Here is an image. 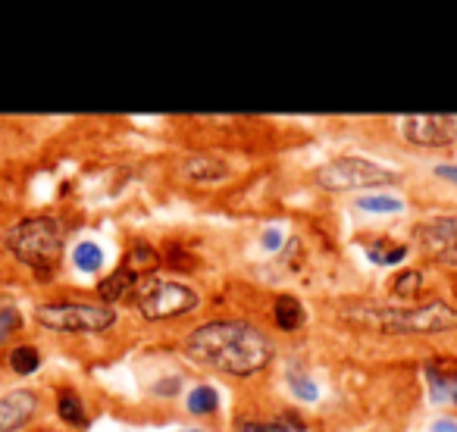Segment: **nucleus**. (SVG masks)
<instances>
[{
    "label": "nucleus",
    "mask_w": 457,
    "mask_h": 432,
    "mask_svg": "<svg viewBox=\"0 0 457 432\" xmlns=\"http://www.w3.org/2000/svg\"><path fill=\"white\" fill-rule=\"evenodd\" d=\"M238 432H304V420L292 417H276V420H242Z\"/></svg>",
    "instance_id": "nucleus-12"
},
{
    "label": "nucleus",
    "mask_w": 457,
    "mask_h": 432,
    "mask_svg": "<svg viewBox=\"0 0 457 432\" xmlns=\"http://www.w3.org/2000/svg\"><path fill=\"white\" fill-rule=\"evenodd\" d=\"M38 363H41V357H38V351H35L32 345L13 348V354H10V367H13L16 373H22V376L35 373V370H38Z\"/></svg>",
    "instance_id": "nucleus-19"
},
{
    "label": "nucleus",
    "mask_w": 457,
    "mask_h": 432,
    "mask_svg": "<svg viewBox=\"0 0 457 432\" xmlns=\"http://www.w3.org/2000/svg\"><path fill=\"white\" fill-rule=\"evenodd\" d=\"M63 245H66V229L54 216H29V220L16 223L7 236V248L16 254V261L38 270V273L57 267L60 254H63Z\"/></svg>",
    "instance_id": "nucleus-3"
},
{
    "label": "nucleus",
    "mask_w": 457,
    "mask_h": 432,
    "mask_svg": "<svg viewBox=\"0 0 457 432\" xmlns=\"http://www.w3.org/2000/svg\"><path fill=\"white\" fill-rule=\"evenodd\" d=\"M420 288H423V276H420L417 270H404V273H398L392 282V292L398 295V298H413Z\"/></svg>",
    "instance_id": "nucleus-20"
},
{
    "label": "nucleus",
    "mask_w": 457,
    "mask_h": 432,
    "mask_svg": "<svg viewBox=\"0 0 457 432\" xmlns=\"http://www.w3.org/2000/svg\"><path fill=\"white\" fill-rule=\"evenodd\" d=\"M185 176H188L191 182H216V179L226 176V166L210 157H191L188 163H185Z\"/></svg>",
    "instance_id": "nucleus-13"
},
{
    "label": "nucleus",
    "mask_w": 457,
    "mask_h": 432,
    "mask_svg": "<svg viewBox=\"0 0 457 432\" xmlns=\"http://www.w3.org/2000/svg\"><path fill=\"white\" fill-rule=\"evenodd\" d=\"M216 404H220V395H216V388H210V386H197L195 392L188 395L191 413H213Z\"/></svg>",
    "instance_id": "nucleus-18"
},
{
    "label": "nucleus",
    "mask_w": 457,
    "mask_h": 432,
    "mask_svg": "<svg viewBox=\"0 0 457 432\" xmlns=\"http://www.w3.org/2000/svg\"><path fill=\"white\" fill-rule=\"evenodd\" d=\"M417 245L429 261L442 263V267H457V213L420 223Z\"/></svg>",
    "instance_id": "nucleus-7"
},
{
    "label": "nucleus",
    "mask_w": 457,
    "mask_h": 432,
    "mask_svg": "<svg viewBox=\"0 0 457 432\" xmlns=\"http://www.w3.org/2000/svg\"><path fill=\"white\" fill-rule=\"evenodd\" d=\"M182 432H201V429H182Z\"/></svg>",
    "instance_id": "nucleus-27"
},
{
    "label": "nucleus",
    "mask_w": 457,
    "mask_h": 432,
    "mask_svg": "<svg viewBox=\"0 0 457 432\" xmlns=\"http://www.w3.org/2000/svg\"><path fill=\"white\" fill-rule=\"evenodd\" d=\"M342 317L363 329L388 332V336H436L457 329V307H451L448 301H426L411 307L357 304L342 311Z\"/></svg>",
    "instance_id": "nucleus-2"
},
{
    "label": "nucleus",
    "mask_w": 457,
    "mask_h": 432,
    "mask_svg": "<svg viewBox=\"0 0 457 432\" xmlns=\"http://www.w3.org/2000/svg\"><path fill=\"white\" fill-rule=\"evenodd\" d=\"M72 263H76L82 273H97L104 263V254L95 242H82V245H76V251H72Z\"/></svg>",
    "instance_id": "nucleus-14"
},
{
    "label": "nucleus",
    "mask_w": 457,
    "mask_h": 432,
    "mask_svg": "<svg viewBox=\"0 0 457 432\" xmlns=\"http://www.w3.org/2000/svg\"><path fill=\"white\" fill-rule=\"evenodd\" d=\"M35 317H38L41 326H47V329H54V332H104L116 323L113 307L82 304V301L38 307Z\"/></svg>",
    "instance_id": "nucleus-6"
},
{
    "label": "nucleus",
    "mask_w": 457,
    "mask_h": 432,
    "mask_svg": "<svg viewBox=\"0 0 457 432\" xmlns=\"http://www.w3.org/2000/svg\"><path fill=\"white\" fill-rule=\"evenodd\" d=\"M357 207L367 210V213H401V210H404V204H401V197H388V195H363L361 201H357Z\"/></svg>",
    "instance_id": "nucleus-16"
},
{
    "label": "nucleus",
    "mask_w": 457,
    "mask_h": 432,
    "mask_svg": "<svg viewBox=\"0 0 457 432\" xmlns=\"http://www.w3.org/2000/svg\"><path fill=\"white\" fill-rule=\"evenodd\" d=\"M185 354L210 370L228 376L261 373L273 361V345L261 329L238 320H220L195 329L185 338Z\"/></svg>",
    "instance_id": "nucleus-1"
},
{
    "label": "nucleus",
    "mask_w": 457,
    "mask_h": 432,
    "mask_svg": "<svg viewBox=\"0 0 457 432\" xmlns=\"http://www.w3.org/2000/svg\"><path fill=\"white\" fill-rule=\"evenodd\" d=\"M60 420L63 423H72V426H85V407H82V398L76 392H60Z\"/></svg>",
    "instance_id": "nucleus-15"
},
{
    "label": "nucleus",
    "mask_w": 457,
    "mask_h": 432,
    "mask_svg": "<svg viewBox=\"0 0 457 432\" xmlns=\"http://www.w3.org/2000/svg\"><path fill=\"white\" fill-rule=\"evenodd\" d=\"M317 182L326 191H361V188H379V185H395L398 182V172L363 157H336L326 166H320Z\"/></svg>",
    "instance_id": "nucleus-5"
},
{
    "label": "nucleus",
    "mask_w": 457,
    "mask_h": 432,
    "mask_svg": "<svg viewBox=\"0 0 457 432\" xmlns=\"http://www.w3.org/2000/svg\"><path fill=\"white\" fill-rule=\"evenodd\" d=\"M138 282H141V276L126 263V267H120L116 273H110L107 279L101 282V298L104 301H122V298H129V295H135Z\"/></svg>",
    "instance_id": "nucleus-10"
},
{
    "label": "nucleus",
    "mask_w": 457,
    "mask_h": 432,
    "mask_svg": "<svg viewBox=\"0 0 457 432\" xmlns=\"http://www.w3.org/2000/svg\"><path fill=\"white\" fill-rule=\"evenodd\" d=\"M429 432H457V420H448V417L436 420V423L429 426Z\"/></svg>",
    "instance_id": "nucleus-24"
},
{
    "label": "nucleus",
    "mask_w": 457,
    "mask_h": 432,
    "mask_svg": "<svg viewBox=\"0 0 457 432\" xmlns=\"http://www.w3.org/2000/svg\"><path fill=\"white\" fill-rule=\"evenodd\" d=\"M157 263H160V257L154 254V248H147V245H135L132 248V254H129V267L135 270V273L145 279L147 273L154 276V270H157Z\"/></svg>",
    "instance_id": "nucleus-17"
},
{
    "label": "nucleus",
    "mask_w": 457,
    "mask_h": 432,
    "mask_svg": "<svg viewBox=\"0 0 457 432\" xmlns=\"http://www.w3.org/2000/svg\"><path fill=\"white\" fill-rule=\"evenodd\" d=\"M273 320L282 332H295L304 326V307H301V301L292 298V295H279L273 304Z\"/></svg>",
    "instance_id": "nucleus-11"
},
{
    "label": "nucleus",
    "mask_w": 457,
    "mask_h": 432,
    "mask_svg": "<svg viewBox=\"0 0 457 432\" xmlns=\"http://www.w3.org/2000/svg\"><path fill=\"white\" fill-rule=\"evenodd\" d=\"M404 141L417 147H445L457 141V116H404L401 120Z\"/></svg>",
    "instance_id": "nucleus-8"
},
{
    "label": "nucleus",
    "mask_w": 457,
    "mask_h": 432,
    "mask_svg": "<svg viewBox=\"0 0 457 432\" xmlns=\"http://www.w3.org/2000/svg\"><path fill=\"white\" fill-rule=\"evenodd\" d=\"M292 392L298 395L301 401H317V386H313L307 376H292Z\"/></svg>",
    "instance_id": "nucleus-22"
},
{
    "label": "nucleus",
    "mask_w": 457,
    "mask_h": 432,
    "mask_svg": "<svg viewBox=\"0 0 457 432\" xmlns=\"http://www.w3.org/2000/svg\"><path fill=\"white\" fill-rule=\"evenodd\" d=\"M407 257V248L404 245H373L370 248V261L373 263H398Z\"/></svg>",
    "instance_id": "nucleus-21"
},
{
    "label": "nucleus",
    "mask_w": 457,
    "mask_h": 432,
    "mask_svg": "<svg viewBox=\"0 0 457 432\" xmlns=\"http://www.w3.org/2000/svg\"><path fill=\"white\" fill-rule=\"evenodd\" d=\"M38 411V395L32 388H13L0 395V432H16Z\"/></svg>",
    "instance_id": "nucleus-9"
},
{
    "label": "nucleus",
    "mask_w": 457,
    "mask_h": 432,
    "mask_svg": "<svg viewBox=\"0 0 457 432\" xmlns=\"http://www.w3.org/2000/svg\"><path fill=\"white\" fill-rule=\"evenodd\" d=\"M141 317L147 320H170L197 307V292L182 282L163 279V276H145L135 288Z\"/></svg>",
    "instance_id": "nucleus-4"
},
{
    "label": "nucleus",
    "mask_w": 457,
    "mask_h": 432,
    "mask_svg": "<svg viewBox=\"0 0 457 432\" xmlns=\"http://www.w3.org/2000/svg\"><path fill=\"white\" fill-rule=\"evenodd\" d=\"M263 245H267V248H279V232H267V236H263Z\"/></svg>",
    "instance_id": "nucleus-26"
},
{
    "label": "nucleus",
    "mask_w": 457,
    "mask_h": 432,
    "mask_svg": "<svg viewBox=\"0 0 457 432\" xmlns=\"http://www.w3.org/2000/svg\"><path fill=\"white\" fill-rule=\"evenodd\" d=\"M436 176H438V179H448V182H454V185H457V166H438Z\"/></svg>",
    "instance_id": "nucleus-25"
},
{
    "label": "nucleus",
    "mask_w": 457,
    "mask_h": 432,
    "mask_svg": "<svg viewBox=\"0 0 457 432\" xmlns=\"http://www.w3.org/2000/svg\"><path fill=\"white\" fill-rule=\"evenodd\" d=\"M20 326V313L16 311H0V342L10 336V332Z\"/></svg>",
    "instance_id": "nucleus-23"
}]
</instances>
